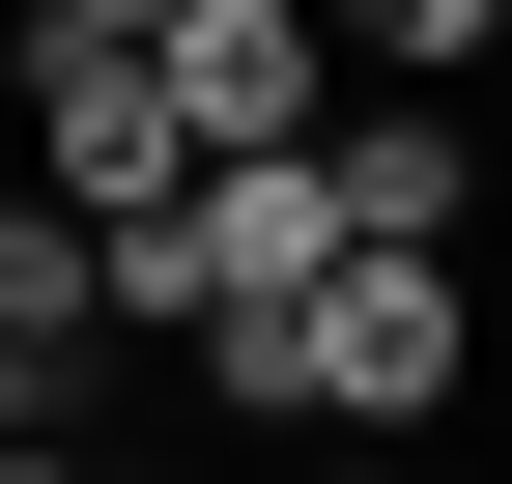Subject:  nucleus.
Returning <instances> with one entry per match:
<instances>
[{"mask_svg":"<svg viewBox=\"0 0 512 484\" xmlns=\"http://www.w3.org/2000/svg\"><path fill=\"white\" fill-rule=\"evenodd\" d=\"M0 57H29V200L143 257V228L200 200V143H171V86H143V57H86V29H0Z\"/></svg>","mask_w":512,"mask_h":484,"instance_id":"obj_1","label":"nucleus"},{"mask_svg":"<svg viewBox=\"0 0 512 484\" xmlns=\"http://www.w3.org/2000/svg\"><path fill=\"white\" fill-rule=\"evenodd\" d=\"M143 86H171V143H200V171H285L313 114H342V57H313V0H171Z\"/></svg>","mask_w":512,"mask_h":484,"instance_id":"obj_2","label":"nucleus"},{"mask_svg":"<svg viewBox=\"0 0 512 484\" xmlns=\"http://www.w3.org/2000/svg\"><path fill=\"white\" fill-rule=\"evenodd\" d=\"M313 200H342V257H456L484 228V114H427V86L313 114Z\"/></svg>","mask_w":512,"mask_h":484,"instance_id":"obj_3","label":"nucleus"},{"mask_svg":"<svg viewBox=\"0 0 512 484\" xmlns=\"http://www.w3.org/2000/svg\"><path fill=\"white\" fill-rule=\"evenodd\" d=\"M0 371H29V399H86V371H114V228L0 200Z\"/></svg>","mask_w":512,"mask_h":484,"instance_id":"obj_4","label":"nucleus"},{"mask_svg":"<svg viewBox=\"0 0 512 484\" xmlns=\"http://www.w3.org/2000/svg\"><path fill=\"white\" fill-rule=\"evenodd\" d=\"M313 57H399V86L456 114V57H512V0H313Z\"/></svg>","mask_w":512,"mask_h":484,"instance_id":"obj_5","label":"nucleus"},{"mask_svg":"<svg viewBox=\"0 0 512 484\" xmlns=\"http://www.w3.org/2000/svg\"><path fill=\"white\" fill-rule=\"evenodd\" d=\"M29 29H86V57H143V29H171V0H29Z\"/></svg>","mask_w":512,"mask_h":484,"instance_id":"obj_6","label":"nucleus"},{"mask_svg":"<svg viewBox=\"0 0 512 484\" xmlns=\"http://www.w3.org/2000/svg\"><path fill=\"white\" fill-rule=\"evenodd\" d=\"M0 484H114V456H86V428H29V456H0Z\"/></svg>","mask_w":512,"mask_h":484,"instance_id":"obj_7","label":"nucleus"},{"mask_svg":"<svg viewBox=\"0 0 512 484\" xmlns=\"http://www.w3.org/2000/svg\"><path fill=\"white\" fill-rule=\"evenodd\" d=\"M285 484H427V456H285Z\"/></svg>","mask_w":512,"mask_h":484,"instance_id":"obj_8","label":"nucleus"},{"mask_svg":"<svg viewBox=\"0 0 512 484\" xmlns=\"http://www.w3.org/2000/svg\"><path fill=\"white\" fill-rule=\"evenodd\" d=\"M29 428H57V399H29V371H0V456H29Z\"/></svg>","mask_w":512,"mask_h":484,"instance_id":"obj_9","label":"nucleus"}]
</instances>
